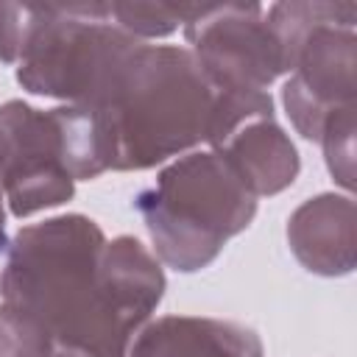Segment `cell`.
Listing matches in <instances>:
<instances>
[{"label": "cell", "instance_id": "cell-1", "mask_svg": "<svg viewBox=\"0 0 357 357\" xmlns=\"http://www.w3.org/2000/svg\"><path fill=\"white\" fill-rule=\"evenodd\" d=\"M165 290L151 245L134 234L106 237L81 212L25 223L3 251V301L36 315L59 346L92 357H126Z\"/></svg>", "mask_w": 357, "mask_h": 357}, {"label": "cell", "instance_id": "cell-2", "mask_svg": "<svg viewBox=\"0 0 357 357\" xmlns=\"http://www.w3.org/2000/svg\"><path fill=\"white\" fill-rule=\"evenodd\" d=\"M218 89L187 45L142 42L106 100L89 109L106 134L112 170H151L206 145Z\"/></svg>", "mask_w": 357, "mask_h": 357}, {"label": "cell", "instance_id": "cell-3", "mask_svg": "<svg viewBox=\"0 0 357 357\" xmlns=\"http://www.w3.org/2000/svg\"><path fill=\"white\" fill-rule=\"evenodd\" d=\"M134 209L165 268L195 273L209 268L257 215V198L209 148L167 162L134 195Z\"/></svg>", "mask_w": 357, "mask_h": 357}, {"label": "cell", "instance_id": "cell-4", "mask_svg": "<svg viewBox=\"0 0 357 357\" xmlns=\"http://www.w3.org/2000/svg\"><path fill=\"white\" fill-rule=\"evenodd\" d=\"M139 45L112 22L106 3H50L45 25L17 64V84L39 98L98 109Z\"/></svg>", "mask_w": 357, "mask_h": 357}, {"label": "cell", "instance_id": "cell-5", "mask_svg": "<svg viewBox=\"0 0 357 357\" xmlns=\"http://www.w3.org/2000/svg\"><path fill=\"white\" fill-rule=\"evenodd\" d=\"M181 33L218 92H268L287 75V56L259 3H201Z\"/></svg>", "mask_w": 357, "mask_h": 357}, {"label": "cell", "instance_id": "cell-6", "mask_svg": "<svg viewBox=\"0 0 357 357\" xmlns=\"http://www.w3.org/2000/svg\"><path fill=\"white\" fill-rule=\"evenodd\" d=\"M75 176L59 109L20 98L0 103V187L14 218L56 209L75 195Z\"/></svg>", "mask_w": 357, "mask_h": 357}, {"label": "cell", "instance_id": "cell-7", "mask_svg": "<svg viewBox=\"0 0 357 357\" xmlns=\"http://www.w3.org/2000/svg\"><path fill=\"white\" fill-rule=\"evenodd\" d=\"M206 148L215 151L254 198L296 184L301 156L276 117L271 92H218Z\"/></svg>", "mask_w": 357, "mask_h": 357}, {"label": "cell", "instance_id": "cell-8", "mask_svg": "<svg viewBox=\"0 0 357 357\" xmlns=\"http://www.w3.org/2000/svg\"><path fill=\"white\" fill-rule=\"evenodd\" d=\"M357 98V25L318 22L282 78V106L298 137L318 142L329 114Z\"/></svg>", "mask_w": 357, "mask_h": 357}, {"label": "cell", "instance_id": "cell-9", "mask_svg": "<svg viewBox=\"0 0 357 357\" xmlns=\"http://www.w3.org/2000/svg\"><path fill=\"white\" fill-rule=\"evenodd\" d=\"M296 262L315 276H349L357 265V209L349 192H318L301 201L284 226Z\"/></svg>", "mask_w": 357, "mask_h": 357}, {"label": "cell", "instance_id": "cell-10", "mask_svg": "<svg viewBox=\"0 0 357 357\" xmlns=\"http://www.w3.org/2000/svg\"><path fill=\"white\" fill-rule=\"evenodd\" d=\"M126 357H265V343L240 321L159 315L134 335Z\"/></svg>", "mask_w": 357, "mask_h": 357}, {"label": "cell", "instance_id": "cell-11", "mask_svg": "<svg viewBox=\"0 0 357 357\" xmlns=\"http://www.w3.org/2000/svg\"><path fill=\"white\" fill-rule=\"evenodd\" d=\"M109 17L117 28L139 42H156L178 33L192 14V3H106Z\"/></svg>", "mask_w": 357, "mask_h": 357}, {"label": "cell", "instance_id": "cell-12", "mask_svg": "<svg viewBox=\"0 0 357 357\" xmlns=\"http://www.w3.org/2000/svg\"><path fill=\"white\" fill-rule=\"evenodd\" d=\"M53 349L56 340L36 315L0 301V357H47Z\"/></svg>", "mask_w": 357, "mask_h": 357}, {"label": "cell", "instance_id": "cell-13", "mask_svg": "<svg viewBox=\"0 0 357 357\" xmlns=\"http://www.w3.org/2000/svg\"><path fill=\"white\" fill-rule=\"evenodd\" d=\"M354 109L357 106H346L329 114L318 137L329 176L349 195L354 192V176H357L354 173L357 170L354 167Z\"/></svg>", "mask_w": 357, "mask_h": 357}, {"label": "cell", "instance_id": "cell-14", "mask_svg": "<svg viewBox=\"0 0 357 357\" xmlns=\"http://www.w3.org/2000/svg\"><path fill=\"white\" fill-rule=\"evenodd\" d=\"M50 3H3L0 0V64L17 67L33 36L45 25Z\"/></svg>", "mask_w": 357, "mask_h": 357}, {"label": "cell", "instance_id": "cell-15", "mask_svg": "<svg viewBox=\"0 0 357 357\" xmlns=\"http://www.w3.org/2000/svg\"><path fill=\"white\" fill-rule=\"evenodd\" d=\"M8 206H6V195H3V187H0V254L6 251V245H8Z\"/></svg>", "mask_w": 357, "mask_h": 357}, {"label": "cell", "instance_id": "cell-16", "mask_svg": "<svg viewBox=\"0 0 357 357\" xmlns=\"http://www.w3.org/2000/svg\"><path fill=\"white\" fill-rule=\"evenodd\" d=\"M47 357H92V354H86V351H81V349H70V346H59V343H56V349H53Z\"/></svg>", "mask_w": 357, "mask_h": 357}]
</instances>
